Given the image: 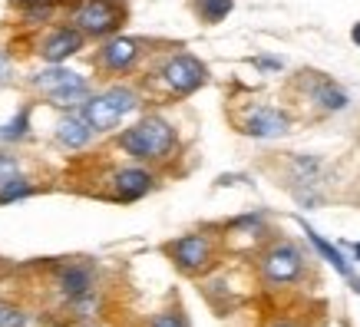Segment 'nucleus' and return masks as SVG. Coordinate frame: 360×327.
<instances>
[{
	"label": "nucleus",
	"mask_w": 360,
	"mask_h": 327,
	"mask_svg": "<svg viewBox=\"0 0 360 327\" xmlns=\"http://www.w3.org/2000/svg\"><path fill=\"white\" fill-rule=\"evenodd\" d=\"M120 149L139 162H162L175 149V129L162 116H142L129 129L120 132Z\"/></svg>",
	"instance_id": "f257e3e1"
},
{
	"label": "nucleus",
	"mask_w": 360,
	"mask_h": 327,
	"mask_svg": "<svg viewBox=\"0 0 360 327\" xmlns=\"http://www.w3.org/2000/svg\"><path fill=\"white\" fill-rule=\"evenodd\" d=\"M136 109H139V93L136 89L110 86V89H103V93H93L83 103V109H77V113L86 120V126L93 132H112Z\"/></svg>",
	"instance_id": "f03ea898"
},
{
	"label": "nucleus",
	"mask_w": 360,
	"mask_h": 327,
	"mask_svg": "<svg viewBox=\"0 0 360 327\" xmlns=\"http://www.w3.org/2000/svg\"><path fill=\"white\" fill-rule=\"evenodd\" d=\"M129 11L122 0H77L70 11V23L86 40H110L112 33L122 30Z\"/></svg>",
	"instance_id": "7ed1b4c3"
},
{
	"label": "nucleus",
	"mask_w": 360,
	"mask_h": 327,
	"mask_svg": "<svg viewBox=\"0 0 360 327\" xmlns=\"http://www.w3.org/2000/svg\"><path fill=\"white\" fill-rule=\"evenodd\" d=\"M155 79H159V86H162L169 96H192L198 86H205L208 70L195 56L172 53V56H165L162 66L155 70Z\"/></svg>",
	"instance_id": "20e7f679"
},
{
	"label": "nucleus",
	"mask_w": 360,
	"mask_h": 327,
	"mask_svg": "<svg viewBox=\"0 0 360 327\" xmlns=\"http://www.w3.org/2000/svg\"><path fill=\"white\" fill-rule=\"evenodd\" d=\"M165 255L182 274H205L215 264V245L202 231H188V235L172 238L165 245Z\"/></svg>",
	"instance_id": "39448f33"
},
{
	"label": "nucleus",
	"mask_w": 360,
	"mask_h": 327,
	"mask_svg": "<svg viewBox=\"0 0 360 327\" xmlns=\"http://www.w3.org/2000/svg\"><path fill=\"white\" fill-rule=\"evenodd\" d=\"M304 271V255L291 241H278L262 255V274L268 284H295Z\"/></svg>",
	"instance_id": "423d86ee"
},
{
	"label": "nucleus",
	"mask_w": 360,
	"mask_h": 327,
	"mask_svg": "<svg viewBox=\"0 0 360 327\" xmlns=\"http://www.w3.org/2000/svg\"><path fill=\"white\" fill-rule=\"evenodd\" d=\"M142 40H132V37H110L106 44L96 50V66L106 73V77H122L136 70V63L142 60Z\"/></svg>",
	"instance_id": "0eeeda50"
},
{
	"label": "nucleus",
	"mask_w": 360,
	"mask_h": 327,
	"mask_svg": "<svg viewBox=\"0 0 360 327\" xmlns=\"http://www.w3.org/2000/svg\"><path fill=\"white\" fill-rule=\"evenodd\" d=\"M83 46H86V37H83L73 23H66V27L46 30V37L37 44V53L44 56L46 63H63L70 56H77Z\"/></svg>",
	"instance_id": "6e6552de"
},
{
	"label": "nucleus",
	"mask_w": 360,
	"mask_h": 327,
	"mask_svg": "<svg viewBox=\"0 0 360 327\" xmlns=\"http://www.w3.org/2000/svg\"><path fill=\"white\" fill-rule=\"evenodd\" d=\"M155 186V175L142 165H129V169H120L112 175V192L110 195L116 202H139L142 195H149Z\"/></svg>",
	"instance_id": "1a4fd4ad"
},
{
	"label": "nucleus",
	"mask_w": 360,
	"mask_h": 327,
	"mask_svg": "<svg viewBox=\"0 0 360 327\" xmlns=\"http://www.w3.org/2000/svg\"><path fill=\"white\" fill-rule=\"evenodd\" d=\"M288 116L281 109H271V106H255L241 120V132L251 136V139H274V136H284L288 132Z\"/></svg>",
	"instance_id": "9d476101"
},
{
	"label": "nucleus",
	"mask_w": 360,
	"mask_h": 327,
	"mask_svg": "<svg viewBox=\"0 0 360 327\" xmlns=\"http://www.w3.org/2000/svg\"><path fill=\"white\" fill-rule=\"evenodd\" d=\"M93 288H96V271H93V264L70 262V264H60V268H56V291H60L63 301L89 295Z\"/></svg>",
	"instance_id": "9b49d317"
},
{
	"label": "nucleus",
	"mask_w": 360,
	"mask_h": 327,
	"mask_svg": "<svg viewBox=\"0 0 360 327\" xmlns=\"http://www.w3.org/2000/svg\"><path fill=\"white\" fill-rule=\"evenodd\" d=\"M79 83H86V77H79V73H73V70H66V66H60V63H50L46 70H40V73L30 77V86L46 99L56 96V93H63V89L79 86Z\"/></svg>",
	"instance_id": "f8f14e48"
},
{
	"label": "nucleus",
	"mask_w": 360,
	"mask_h": 327,
	"mask_svg": "<svg viewBox=\"0 0 360 327\" xmlns=\"http://www.w3.org/2000/svg\"><path fill=\"white\" fill-rule=\"evenodd\" d=\"M56 142L63 146V149H86L89 142H93V136L96 132L86 126V120L79 116V113H66L63 120L56 122Z\"/></svg>",
	"instance_id": "ddd939ff"
},
{
	"label": "nucleus",
	"mask_w": 360,
	"mask_h": 327,
	"mask_svg": "<svg viewBox=\"0 0 360 327\" xmlns=\"http://www.w3.org/2000/svg\"><path fill=\"white\" fill-rule=\"evenodd\" d=\"M13 7H17V13H20V20L27 27H44L60 11V0H17Z\"/></svg>",
	"instance_id": "4468645a"
},
{
	"label": "nucleus",
	"mask_w": 360,
	"mask_h": 327,
	"mask_svg": "<svg viewBox=\"0 0 360 327\" xmlns=\"http://www.w3.org/2000/svg\"><path fill=\"white\" fill-rule=\"evenodd\" d=\"M304 231H307V238H311V245H314V248L321 251V255H324V258H328V262L334 264V268H338V271L344 274V278H347L350 284H354V291H360V278H357V274H354V271H350V264L344 262V255H340V251L334 248V245H328V241L321 238V235H317L314 229H304Z\"/></svg>",
	"instance_id": "2eb2a0df"
},
{
	"label": "nucleus",
	"mask_w": 360,
	"mask_h": 327,
	"mask_svg": "<svg viewBox=\"0 0 360 327\" xmlns=\"http://www.w3.org/2000/svg\"><path fill=\"white\" fill-rule=\"evenodd\" d=\"M30 116L33 109L23 106L13 113V120H7L4 126H0V142H23L27 136H30Z\"/></svg>",
	"instance_id": "dca6fc26"
},
{
	"label": "nucleus",
	"mask_w": 360,
	"mask_h": 327,
	"mask_svg": "<svg viewBox=\"0 0 360 327\" xmlns=\"http://www.w3.org/2000/svg\"><path fill=\"white\" fill-rule=\"evenodd\" d=\"M37 188L30 186V179L23 175H11V179H0V205H11V202H20V198H30Z\"/></svg>",
	"instance_id": "f3484780"
},
{
	"label": "nucleus",
	"mask_w": 360,
	"mask_h": 327,
	"mask_svg": "<svg viewBox=\"0 0 360 327\" xmlns=\"http://www.w3.org/2000/svg\"><path fill=\"white\" fill-rule=\"evenodd\" d=\"M89 96H93V89H89V83H79V86L63 89V93H56V96H50V106L66 109V113H77V109H83V103H86Z\"/></svg>",
	"instance_id": "a211bd4d"
},
{
	"label": "nucleus",
	"mask_w": 360,
	"mask_h": 327,
	"mask_svg": "<svg viewBox=\"0 0 360 327\" xmlns=\"http://www.w3.org/2000/svg\"><path fill=\"white\" fill-rule=\"evenodd\" d=\"M192 7H195V13H198V20L202 23H221L231 13L235 0H195Z\"/></svg>",
	"instance_id": "6ab92c4d"
},
{
	"label": "nucleus",
	"mask_w": 360,
	"mask_h": 327,
	"mask_svg": "<svg viewBox=\"0 0 360 327\" xmlns=\"http://www.w3.org/2000/svg\"><path fill=\"white\" fill-rule=\"evenodd\" d=\"M314 103L321 109H328V113H340V109H347V93L338 89L334 83H321L314 89Z\"/></svg>",
	"instance_id": "aec40b11"
},
{
	"label": "nucleus",
	"mask_w": 360,
	"mask_h": 327,
	"mask_svg": "<svg viewBox=\"0 0 360 327\" xmlns=\"http://www.w3.org/2000/svg\"><path fill=\"white\" fill-rule=\"evenodd\" d=\"M149 327H188V321H186V314H182L179 307H169V311H159V314H153Z\"/></svg>",
	"instance_id": "412c9836"
},
{
	"label": "nucleus",
	"mask_w": 360,
	"mask_h": 327,
	"mask_svg": "<svg viewBox=\"0 0 360 327\" xmlns=\"http://www.w3.org/2000/svg\"><path fill=\"white\" fill-rule=\"evenodd\" d=\"M27 321H30V317L23 314L20 307L0 304V327H27Z\"/></svg>",
	"instance_id": "4be33fe9"
},
{
	"label": "nucleus",
	"mask_w": 360,
	"mask_h": 327,
	"mask_svg": "<svg viewBox=\"0 0 360 327\" xmlns=\"http://www.w3.org/2000/svg\"><path fill=\"white\" fill-rule=\"evenodd\" d=\"M11 79H13V60L7 50H0V86L11 83Z\"/></svg>",
	"instance_id": "5701e85b"
},
{
	"label": "nucleus",
	"mask_w": 360,
	"mask_h": 327,
	"mask_svg": "<svg viewBox=\"0 0 360 327\" xmlns=\"http://www.w3.org/2000/svg\"><path fill=\"white\" fill-rule=\"evenodd\" d=\"M17 159L13 155H7V153H0V179H11V175H17Z\"/></svg>",
	"instance_id": "b1692460"
},
{
	"label": "nucleus",
	"mask_w": 360,
	"mask_h": 327,
	"mask_svg": "<svg viewBox=\"0 0 360 327\" xmlns=\"http://www.w3.org/2000/svg\"><path fill=\"white\" fill-rule=\"evenodd\" d=\"M350 37H354V44L360 46V23H357V27H354V30H350Z\"/></svg>",
	"instance_id": "393cba45"
},
{
	"label": "nucleus",
	"mask_w": 360,
	"mask_h": 327,
	"mask_svg": "<svg viewBox=\"0 0 360 327\" xmlns=\"http://www.w3.org/2000/svg\"><path fill=\"white\" fill-rule=\"evenodd\" d=\"M271 327H297V324H291V321H274Z\"/></svg>",
	"instance_id": "a878e982"
},
{
	"label": "nucleus",
	"mask_w": 360,
	"mask_h": 327,
	"mask_svg": "<svg viewBox=\"0 0 360 327\" xmlns=\"http://www.w3.org/2000/svg\"><path fill=\"white\" fill-rule=\"evenodd\" d=\"M347 248H350V251H354V255H357V258H360V245H347Z\"/></svg>",
	"instance_id": "bb28decb"
},
{
	"label": "nucleus",
	"mask_w": 360,
	"mask_h": 327,
	"mask_svg": "<svg viewBox=\"0 0 360 327\" xmlns=\"http://www.w3.org/2000/svg\"><path fill=\"white\" fill-rule=\"evenodd\" d=\"M0 274H4V258H0Z\"/></svg>",
	"instance_id": "cd10ccee"
},
{
	"label": "nucleus",
	"mask_w": 360,
	"mask_h": 327,
	"mask_svg": "<svg viewBox=\"0 0 360 327\" xmlns=\"http://www.w3.org/2000/svg\"><path fill=\"white\" fill-rule=\"evenodd\" d=\"M83 327H96V324H83Z\"/></svg>",
	"instance_id": "c85d7f7f"
}]
</instances>
